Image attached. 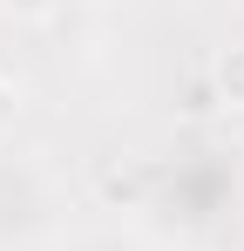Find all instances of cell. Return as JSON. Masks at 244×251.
I'll use <instances>...</instances> for the list:
<instances>
[{
  "label": "cell",
  "instance_id": "cell-1",
  "mask_svg": "<svg viewBox=\"0 0 244 251\" xmlns=\"http://www.w3.org/2000/svg\"><path fill=\"white\" fill-rule=\"evenodd\" d=\"M217 82H224V95H231V102L244 109V48H231V54H224V68H217Z\"/></svg>",
  "mask_w": 244,
  "mask_h": 251
}]
</instances>
